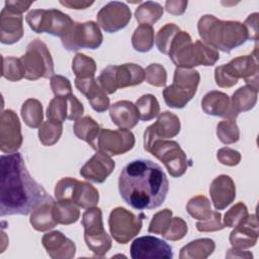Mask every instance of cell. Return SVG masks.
Here are the masks:
<instances>
[{
	"label": "cell",
	"mask_w": 259,
	"mask_h": 259,
	"mask_svg": "<svg viewBox=\"0 0 259 259\" xmlns=\"http://www.w3.org/2000/svg\"><path fill=\"white\" fill-rule=\"evenodd\" d=\"M49 194L29 174L19 153L1 156L0 215H26Z\"/></svg>",
	"instance_id": "obj_1"
},
{
	"label": "cell",
	"mask_w": 259,
	"mask_h": 259,
	"mask_svg": "<svg viewBox=\"0 0 259 259\" xmlns=\"http://www.w3.org/2000/svg\"><path fill=\"white\" fill-rule=\"evenodd\" d=\"M169 182L162 168L151 160L126 164L118 178V191L125 203L139 210L159 207L166 199Z\"/></svg>",
	"instance_id": "obj_2"
},
{
	"label": "cell",
	"mask_w": 259,
	"mask_h": 259,
	"mask_svg": "<svg viewBox=\"0 0 259 259\" xmlns=\"http://www.w3.org/2000/svg\"><path fill=\"white\" fill-rule=\"evenodd\" d=\"M198 34L209 47L230 53L248 39V32L243 23L232 20H221L213 15L201 16L197 23Z\"/></svg>",
	"instance_id": "obj_3"
},
{
	"label": "cell",
	"mask_w": 259,
	"mask_h": 259,
	"mask_svg": "<svg viewBox=\"0 0 259 259\" xmlns=\"http://www.w3.org/2000/svg\"><path fill=\"white\" fill-rule=\"evenodd\" d=\"M168 56L177 68L185 69L213 66L220 59V54L215 49L199 39L192 42L188 32L182 30L173 39Z\"/></svg>",
	"instance_id": "obj_4"
},
{
	"label": "cell",
	"mask_w": 259,
	"mask_h": 259,
	"mask_svg": "<svg viewBox=\"0 0 259 259\" xmlns=\"http://www.w3.org/2000/svg\"><path fill=\"white\" fill-rule=\"evenodd\" d=\"M25 20L34 32H47L61 38L70 32L75 23L68 14L58 9H32Z\"/></svg>",
	"instance_id": "obj_5"
},
{
	"label": "cell",
	"mask_w": 259,
	"mask_h": 259,
	"mask_svg": "<svg viewBox=\"0 0 259 259\" xmlns=\"http://www.w3.org/2000/svg\"><path fill=\"white\" fill-rule=\"evenodd\" d=\"M24 67L27 80L39 78H52L54 76V61L47 45L39 38H35L26 47L25 54L20 58Z\"/></svg>",
	"instance_id": "obj_6"
},
{
	"label": "cell",
	"mask_w": 259,
	"mask_h": 259,
	"mask_svg": "<svg viewBox=\"0 0 259 259\" xmlns=\"http://www.w3.org/2000/svg\"><path fill=\"white\" fill-rule=\"evenodd\" d=\"M84 240L87 247L97 256L103 257L112 246L111 238L104 230L102 211L99 207L87 208L82 215Z\"/></svg>",
	"instance_id": "obj_7"
},
{
	"label": "cell",
	"mask_w": 259,
	"mask_h": 259,
	"mask_svg": "<svg viewBox=\"0 0 259 259\" xmlns=\"http://www.w3.org/2000/svg\"><path fill=\"white\" fill-rule=\"evenodd\" d=\"M55 196L59 201L69 200L81 208L96 206L99 201L98 190L93 185L71 177H65L58 181L55 187Z\"/></svg>",
	"instance_id": "obj_8"
},
{
	"label": "cell",
	"mask_w": 259,
	"mask_h": 259,
	"mask_svg": "<svg viewBox=\"0 0 259 259\" xmlns=\"http://www.w3.org/2000/svg\"><path fill=\"white\" fill-rule=\"evenodd\" d=\"M144 218L143 213L137 215L121 206L113 208L108 219L112 238L119 244H126L140 233Z\"/></svg>",
	"instance_id": "obj_9"
},
{
	"label": "cell",
	"mask_w": 259,
	"mask_h": 259,
	"mask_svg": "<svg viewBox=\"0 0 259 259\" xmlns=\"http://www.w3.org/2000/svg\"><path fill=\"white\" fill-rule=\"evenodd\" d=\"M149 153L165 165L172 177L182 176L191 165L186 154L175 141L159 140L153 144Z\"/></svg>",
	"instance_id": "obj_10"
},
{
	"label": "cell",
	"mask_w": 259,
	"mask_h": 259,
	"mask_svg": "<svg viewBox=\"0 0 259 259\" xmlns=\"http://www.w3.org/2000/svg\"><path fill=\"white\" fill-rule=\"evenodd\" d=\"M135 136L130 130H108L100 128L91 148L108 156L122 155L135 146Z\"/></svg>",
	"instance_id": "obj_11"
},
{
	"label": "cell",
	"mask_w": 259,
	"mask_h": 259,
	"mask_svg": "<svg viewBox=\"0 0 259 259\" xmlns=\"http://www.w3.org/2000/svg\"><path fill=\"white\" fill-rule=\"evenodd\" d=\"M103 35L98 24L94 21L75 22L70 32L62 38V44L67 51L75 52L80 49L95 50L100 47Z\"/></svg>",
	"instance_id": "obj_12"
},
{
	"label": "cell",
	"mask_w": 259,
	"mask_h": 259,
	"mask_svg": "<svg viewBox=\"0 0 259 259\" xmlns=\"http://www.w3.org/2000/svg\"><path fill=\"white\" fill-rule=\"evenodd\" d=\"M180 120L176 114L170 111L160 113L157 121L148 126L144 133V149L150 152L155 142L176 137L180 132Z\"/></svg>",
	"instance_id": "obj_13"
},
{
	"label": "cell",
	"mask_w": 259,
	"mask_h": 259,
	"mask_svg": "<svg viewBox=\"0 0 259 259\" xmlns=\"http://www.w3.org/2000/svg\"><path fill=\"white\" fill-rule=\"evenodd\" d=\"M21 125L17 114L11 110H3L0 117V150L3 153H16L22 145Z\"/></svg>",
	"instance_id": "obj_14"
},
{
	"label": "cell",
	"mask_w": 259,
	"mask_h": 259,
	"mask_svg": "<svg viewBox=\"0 0 259 259\" xmlns=\"http://www.w3.org/2000/svg\"><path fill=\"white\" fill-rule=\"evenodd\" d=\"M97 24L106 32L112 33L124 28L132 18L128 6L119 1H111L97 13Z\"/></svg>",
	"instance_id": "obj_15"
},
{
	"label": "cell",
	"mask_w": 259,
	"mask_h": 259,
	"mask_svg": "<svg viewBox=\"0 0 259 259\" xmlns=\"http://www.w3.org/2000/svg\"><path fill=\"white\" fill-rule=\"evenodd\" d=\"M131 257L133 259H171L172 247L154 236L139 237L131 245Z\"/></svg>",
	"instance_id": "obj_16"
},
{
	"label": "cell",
	"mask_w": 259,
	"mask_h": 259,
	"mask_svg": "<svg viewBox=\"0 0 259 259\" xmlns=\"http://www.w3.org/2000/svg\"><path fill=\"white\" fill-rule=\"evenodd\" d=\"M225 67L233 78L236 80L242 78L248 86L258 90L259 65L257 46L250 55L237 57L228 64H225Z\"/></svg>",
	"instance_id": "obj_17"
},
{
	"label": "cell",
	"mask_w": 259,
	"mask_h": 259,
	"mask_svg": "<svg viewBox=\"0 0 259 259\" xmlns=\"http://www.w3.org/2000/svg\"><path fill=\"white\" fill-rule=\"evenodd\" d=\"M115 168L110 156L97 151L80 169V175L92 182L102 183Z\"/></svg>",
	"instance_id": "obj_18"
},
{
	"label": "cell",
	"mask_w": 259,
	"mask_h": 259,
	"mask_svg": "<svg viewBox=\"0 0 259 259\" xmlns=\"http://www.w3.org/2000/svg\"><path fill=\"white\" fill-rule=\"evenodd\" d=\"M41 243L49 256L53 259H71L76 254L75 243L60 231L45 234Z\"/></svg>",
	"instance_id": "obj_19"
},
{
	"label": "cell",
	"mask_w": 259,
	"mask_h": 259,
	"mask_svg": "<svg viewBox=\"0 0 259 259\" xmlns=\"http://www.w3.org/2000/svg\"><path fill=\"white\" fill-rule=\"evenodd\" d=\"M209 194L217 210L225 209L236 198V186L229 175L215 177L209 186Z\"/></svg>",
	"instance_id": "obj_20"
},
{
	"label": "cell",
	"mask_w": 259,
	"mask_h": 259,
	"mask_svg": "<svg viewBox=\"0 0 259 259\" xmlns=\"http://www.w3.org/2000/svg\"><path fill=\"white\" fill-rule=\"evenodd\" d=\"M258 240V221L255 213L248 214L246 220L230 234V243L233 248L248 249L256 245Z\"/></svg>",
	"instance_id": "obj_21"
},
{
	"label": "cell",
	"mask_w": 259,
	"mask_h": 259,
	"mask_svg": "<svg viewBox=\"0 0 259 259\" xmlns=\"http://www.w3.org/2000/svg\"><path fill=\"white\" fill-rule=\"evenodd\" d=\"M76 88L87 97L91 107L97 112H104L110 107L109 98L106 93L99 87L96 79L93 78H76L75 79Z\"/></svg>",
	"instance_id": "obj_22"
},
{
	"label": "cell",
	"mask_w": 259,
	"mask_h": 259,
	"mask_svg": "<svg viewBox=\"0 0 259 259\" xmlns=\"http://www.w3.org/2000/svg\"><path fill=\"white\" fill-rule=\"evenodd\" d=\"M23 36V17L21 14L2 9L0 15V41L13 45Z\"/></svg>",
	"instance_id": "obj_23"
},
{
	"label": "cell",
	"mask_w": 259,
	"mask_h": 259,
	"mask_svg": "<svg viewBox=\"0 0 259 259\" xmlns=\"http://www.w3.org/2000/svg\"><path fill=\"white\" fill-rule=\"evenodd\" d=\"M109 116L115 125L123 130L135 127L140 120V114L136 104L128 100H119L111 104L109 107Z\"/></svg>",
	"instance_id": "obj_24"
},
{
	"label": "cell",
	"mask_w": 259,
	"mask_h": 259,
	"mask_svg": "<svg viewBox=\"0 0 259 259\" xmlns=\"http://www.w3.org/2000/svg\"><path fill=\"white\" fill-rule=\"evenodd\" d=\"M258 90L245 85L236 90L230 99V108L227 115L229 119H236L243 111L251 110L257 102Z\"/></svg>",
	"instance_id": "obj_25"
},
{
	"label": "cell",
	"mask_w": 259,
	"mask_h": 259,
	"mask_svg": "<svg viewBox=\"0 0 259 259\" xmlns=\"http://www.w3.org/2000/svg\"><path fill=\"white\" fill-rule=\"evenodd\" d=\"M55 201L56 200L49 195L31 211L29 223L34 230L38 232H47L58 225L54 215Z\"/></svg>",
	"instance_id": "obj_26"
},
{
	"label": "cell",
	"mask_w": 259,
	"mask_h": 259,
	"mask_svg": "<svg viewBox=\"0 0 259 259\" xmlns=\"http://www.w3.org/2000/svg\"><path fill=\"white\" fill-rule=\"evenodd\" d=\"M114 75L117 88H125L136 86L145 81V70L137 64L126 63L122 65H114Z\"/></svg>",
	"instance_id": "obj_27"
},
{
	"label": "cell",
	"mask_w": 259,
	"mask_h": 259,
	"mask_svg": "<svg viewBox=\"0 0 259 259\" xmlns=\"http://www.w3.org/2000/svg\"><path fill=\"white\" fill-rule=\"evenodd\" d=\"M201 107L208 115L227 117L230 108V97L224 92L211 90L203 96Z\"/></svg>",
	"instance_id": "obj_28"
},
{
	"label": "cell",
	"mask_w": 259,
	"mask_h": 259,
	"mask_svg": "<svg viewBox=\"0 0 259 259\" xmlns=\"http://www.w3.org/2000/svg\"><path fill=\"white\" fill-rule=\"evenodd\" d=\"M215 249L214 241L209 238L196 239L181 248L180 259H205Z\"/></svg>",
	"instance_id": "obj_29"
},
{
	"label": "cell",
	"mask_w": 259,
	"mask_h": 259,
	"mask_svg": "<svg viewBox=\"0 0 259 259\" xmlns=\"http://www.w3.org/2000/svg\"><path fill=\"white\" fill-rule=\"evenodd\" d=\"M20 113L27 126L37 128L41 125L44 119L42 105L37 99L29 98L25 100L21 106Z\"/></svg>",
	"instance_id": "obj_30"
},
{
	"label": "cell",
	"mask_w": 259,
	"mask_h": 259,
	"mask_svg": "<svg viewBox=\"0 0 259 259\" xmlns=\"http://www.w3.org/2000/svg\"><path fill=\"white\" fill-rule=\"evenodd\" d=\"M54 215L58 224L71 225L76 223L80 218L79 206L69 200L55 201Z\"/></svg>",
	"instance_id": "obj_31"
},
{
	"label": "cell",
	"mask_w": 259,
	"mask_h": 259,
	"mask_svg": "<svg viewBox=\"0 0 259 259\" xmlns=\"http://www.w3.org/2000/svg\"><path fill=\"white\" fill-rule=\"evenodd\" d=\"M155 41L154 28L148 24H140L132 36V45L135 51L147 53L152 50Z\"/></svg>",
	"instance_id": "obj_32"
},
{
	"label": "cell",
	"mask_w": 259,
	"mask_h": 259,
	"mask_svg": "<svg viewBox=\"0 0 259 259\" xmlns=\"http://www.w3.org/2000/svg\"><path fill=\"white\" fill-rule=\"evenodd\" d=\"M196 90L180 89L173 84L163 90V97L166 104L172 108H183L194 96Z\"/></svg>",
	"instance_id": "obj_33"
},
{
	"label": "cell",
	"mask_w": 259,
	"mask_h": 259,
	"mask_svg": "<svg viewBox=\"0 0 259 259\" xmlns=\"http://www.w3.org/2000/svg\"><path fill=\"white\" fill-rule=\"evenodd\" d=\"M163 7L154 1L143 2L135 12L136 19L141 24L151 25L157 22L163 15Z\"/></svg>",
	"instance_id": "obj_34"
},
{
	"label": "cell",
	"mask_w": 259,
	"mask_h": 259,
	"mask_svg": "<svg viewBox=\"0 0 259 259\" xmlns=\"http://www.w3.org/2000/svg\"><path fill=\"white\" fill-rule=\"evenodd\" d=\"M73 131L75 136L90 146L100 131L99 124L90 116H83L75 121Z\"/></svg>",
	"instance_id": "obj_35"
},
{
	"label": "cell",
	"mask_w": 259,
	"mask_h": 259,
	"mask_svg": "<svg viewBox=\"0 0 259 259\" xmlns=\"http://www.w3.org/2000/svg\"><path fill=\"white\" fill-rule=\"evenodd\" d=\"M200 81L199 73L194 69L176 68L174 71L173 85L186 90H197Z\"/></svg>",
	"instance_id": "obj_36"
},
{
	"label": "cell",
	"mask_w": 259,
	"mask_h": 259,
	"mask_svg": "<svg viewBox=\"0 0 259 259\" xmlns=\"http://www.w3.org/2000/svg\"><path fill=\"white\" fill-rule=\"evenodd\" d=\"M136 106L139 110L140 119L149 121L160 114V105L157 98L153 94H145L136 101Z\"/></svg>",
	"instance_id": "obj_37"
},
{
	"label": "cell",
	"mask_w": 259,
	"mask_h": 259,
	"mask_svg": "<svg viewBox=\"0 0 259 259\" xmlns=\"http://www.w3.org/2000/svg\"><path fill=\"white\" fill-rule=\"evenodd\" d=\"M63 133V122L47 120L38 127V139L44 146H53L61 138Z\"/></svg>",
	"instance_id": "obj_38"
},
{
	"label": "cell",
	"mask_w": 259,
	"mask_h": 259,
	"mask_svg": "<svg viewBox=\"0 0 259 259\" xmlns=\"http://www.w3.org/2000/svg\"><path fill=\"white\" fill-rule=\"evenodd\" d=\"M72 70L76 75V78H93L96 72V63L92 58L78 53L73 59Z\"/></svg>",
	"instance_id": "obj_39"
},
{
	"label": "cell",
	"mask_w": 259,
	"mask_h": 259,
	"mask_svg": "<svg viewBox=\"0 0 259 259\" xmlns=\"http://www.w3.org/2000/svg\"><path fill=\"white\" fill-rule=\"evenodd\" d=\"M187 212L198 221H204L212 213L209 200L203 195H196L190 198L186 204Z\"/></svg>",
	"instance_id": "obj_40"
},
{
	"label": "cell",
	"mask_w": 259,
	"mask_h": 259,
	"mask_svg": "<svg viewBox=\"0 0 259 259\" xmlns=\"http://www.w3.org/2000/svg\"><path fill=\"white\" fill-rule=\"evenodd\" d=\"M2 76L11 82H17L24 78L25 71L20 58L2 57Z\"/></svg>",
	"instance_id": "obj_41"
},
{
	"label": "cell",
	"mask_w": 259,
	"mask_h": 259,
	"mask_svg": "<svg viewBox=\"0 0 259 259\" xmlns=\"http://www.w3.org/2000/svg\"><path fill=\"white\" fill-rule=\"evenodd\" d=\"M179 31V26L174 23H167L159 29L156 35V46L160 53L164 55L169 54L171 44Z\"/></svg>",
	"instance_id": "obj_42"
},
{
	"label": "cell",
	"mask_w": 259,
	"mask_h": 259,
	"mask_svg": "<svg viewBox=\"0 0 259 259\" xmlns=\"http://www.w3.org/2000/svg\"><path fill=\"white\" fill-rule=\"evenodd\" d=\"M217 136L225 145L237 143L240 139V131L235 119L227 118L220 121L217 125Z\"/></svg>",
	"instance_id": "obj_43"
},
{
	"label": "cell",
	"mask_w": 259,
	"mask_h": 259,
	"mask_svg": "<svg viewBox=\"0 0 259 259\" xmlns=\"http://www.w3.org/2000/svg\"><path fill=\"white\" fill-rule=\"evenodd\" d=\"M49 120L63 122L68 118V100L67 96H56L53 98L47 109Z\"/></svg>",
	"instance_id": "obj_44"
},
{
	"label": "cell",
	"mask_w": 259,
	"mask_h": 259,
	"mask_svg": "<svg viewBox=\"0 0 259 259\" xmlns=\"http://www.w3.org/2000/svg\"><path fill=\"white\" fill-rule=\"evenodd\" d=\"M172 220V210L164 208L154 214L150 222L148 232L157 235H164Z\"/></svg>",
	"instance_id": "obj_45"
},
{
	"label": "cell",
	"mask_w": 259,
	"mask_h": 259,
	"mask_svg": "<svg viewBox=\"0 0 259 259\" xmlns=\"http://www.w3.org/2000/svg\"><path fill=\"white\" fill-rule=\"evenodd\" d=\"M248 214L247 206L243 202H238L225 213L224 225L225 227L236 228L246 220Z\"/></svg>",
	"instance_id": "obj_46"
},
{
	"label": "cell",
	"mask_w": 259,
	"mask_h": 259,
	"mask_svg": "<svg viewBox=\"0 0 259 259\" xmlns=\"http://www.w3.org/2000/svg\"><path fill=\"white\" fill-rule=\"evenodd\" d=\"M145 80L152 86L163 87L167 83V72L160 64H151L145 70Z\"/></svg>",
	"instance_id": "obj_47"
},
{
	"label": "cell",
	"mask_w": 259,
	"mask_h": 259,
	"mask_svg": "<svg viewBox=\"0 0 259 259\" xmlns=\"http://www.w3.org/2000/svg\"><path fill=\"white\" fill-rule=\"evenodd\" d=\"M96 82L106 94L114 93L118 89L115 82L114 65H109L106 68H104L101 71L100 75L97 77Z\"/></svg>",
	"instance_id": "obj_48"
},
{
	"label": "cell",
	"mask_w": 259,
	"mask_h": 259,
	"mask_svg": "<svg viewBox=\"0 0 259 259\" xmlns=\"http://www.w3.org/2000/svg\"><path fill=\"white\" fill-rule=\"evenodd\" d=\"M187 231H188V227H187L186 222L184 220H182L181 218L175 217V218H172L171 223H170L167 231L163 235V237L166 240L178 241V240H181L182 238H184Z\"/></svg>",
	"instance_id": "obj_49"
},
{
	"label": "cell",
	"mask_w": 259,
	"mask_h": 259,
	"mask_svg": "<svg viewBox=\"0 0 259 259\" xmlns=\"http://www.w3.org/2000/svg\"><path fill=\"white\" fill-rule=\"evenodd\" d=\"M225 225L222 223V214L219 211L213 210L211 215L204 221H198L196 223V229L199 232H215L223 230Z\"/></svg>",
	"instance_id": "obj_50"
},
{
	"label": "cell",
	"mask_w": 259,
	"mask_h": 259,
	"mask_svg": "<svg viewBox=\"0 0 259 259\" xmlns=\"http://www.w3.org/2000/svg\"><path fill=\"white\" fill-rule=\"evenodd\" d=\"M51 88L55 96H69L72 94V85L68 78L54 75L51 78Z\"/></svg>",
	"instance_id": "obj_51"
},
{
	"label": "cell",
	"mask_w": 259,
	"mask_h": 259,
	"mask_svg": "<svg viewBox=\"0 0 259 259\" xmlns=\"http://www.w3.org/2000/svg\"><path fill=\"white\" fill-rule=\"evenodd\" d=\"M217 158L223 165L236 166L241 161V154L232 148L224 147L218 151Z\"/></svg>",
	"instance_id": "obj_52"
},
{
	"label": "cell",
	"mask_w": 259,
	"mask_h": 259,
	"mask_svg": "<svg viewBox=\"0 0 259 259\" xmlns=\"http://www.w3.org/2000/svg\"><path fill=\"white\" fill-rule=\"evenodd\" d=\"M214 79L219 87L230 88L238 83V80L233 78L230 73L227 71L225 65L219 66L214 70Z\"/></svg>",
	"instance_id": "obj_53"
},
{
	"label": "cell",
	"mask_w": 259,
	"mask_h": 259,
	"mask_svg": "<svg viewBox=\"0 0 259 259\" xmlns=\"http://www.w3.org/2000/svg\"><path fill=\"white\" fill-rule=\"evenodd\" d=\"M67 100H68V118L67 119L76 121L82 117L84 112V106L78 100V98L73 94L67 96Z\"/></svg>",
	"instance_id": "obj_54"
},
{
	"label": "cell",
	"mask_w": 259,
	"mask_h": 259,
	"mask_svg": "<svg viewBox=\"0 0 259 259\" xmlns=\"http://www.w3.org/2000/svg\"><path fill=\"white\" fill-rule=\"evenodd\" d=\"M258 13L250 14L245 22L243 23L247 32H248V39H252L257 41L259 38V31H258Z\"/></svg>",
	"instance_id": "obj_55"
},
{
	"label": "cell",
	"mask_w": 259,
	"mask_h": 259,
	"mask_svg": "<svg viewBox=\"0 0 259 259\" xmlns=\"http://www.w3.org/2000/svg\"><path fill=\"white\" fill-rule=\"evenodd\" d=\"M33 3V1H5L4 8L8 10L9 12L15 13V14H21L26 11L30 5Z\"/></svg>",
	"instance_id": "obj_56"
},
{
	"label": "cell",
	"mask_w": 259,
	"mask_h": 259,
	"mask_svg": "<svg viewBox=\"0 0 259 259\" xmlns=\"http://www.w3.org/2000/svg\"><path fill=\"white\" fill-rule=\"evenodd\" d=\"M187 7V1L182 0H170L166 1L165 9L167 12L173 15H181L184 13Z\"/></svg>",
	"instance_id": "obj_57"
},
{
	"label": "cell",
	"mask_w": 259,
	"mask_h": 259,
	"mask_svg": "<svg viewBox=\"0 0 259 259\" xmlns=\"http://www.w3.org/2000/svg\"><path fill=\"white\" fill-rule=\"evenodd\" d=\"M60 3L68 8L72 9H85L93 4V1H80V0H65L60 1Z\"/></svg>",
	"instance_id": "obj_58"
},
{
	"label": "cell",
	"mask_w": 259,
	"mask_h": 259,
	"mask_svg": "<svg viewBox=\"0 0 259 259\" xmlns=\"http://www.w3.org/2000/svg\"><path fill=\"white\" fill-rule=\"evenodd\" d=\"M226 257L228 258H252L253 255L251 252L245 251L244 249H237V248H233L230 249L228 251V253L226 254Z\"/></svg>",
	"instance_id": "obj_59"
}]
</instances>
